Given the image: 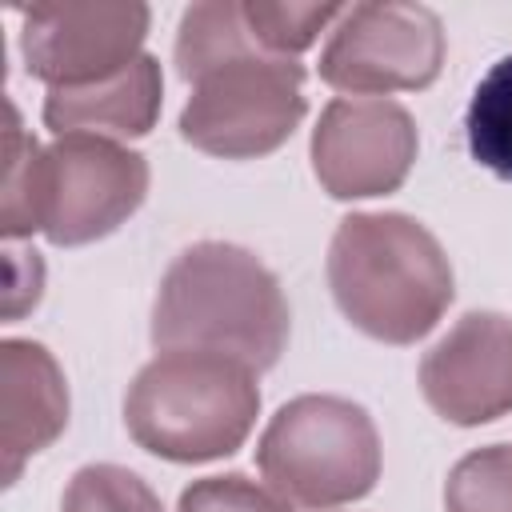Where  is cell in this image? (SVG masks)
Listing matches in <instances>:
<instances>
[{
    "mask_svg": "<svg viewBox=\"0 0 512 512\" xmlns=\"http://www.w3.org/2000/svg\"><path fill=\"white\" fill-rule=\"evenodd\" d=\"M160 60L140 56L124 72L84 84V88H48L44 96V124L64 136V132H96V136H144L152 132L160 116Z\"/></svg>",
    "mask_w": 512,
    "mask_h": 512,
    "instance_id": "12",
    "label": "cell"
},
{
    "mask_svg": "<svg viewBox=\"0 0 512 512\" xmlns=\"http://www.w3.org/2000/svg\"><path fill=\"white\" fill-rule=\"evenodd\" d=\"M444 64L440 16L424 4L368 0L344 8L320 52V80L352 96L428 88Z\"/></svg>",
    "mask_w": 512,
    "mask_h": 512,
    "instance_id": "7",
    "label": "cell"
},
{
    "mask_svg": "<svg viewBox=\"0 0 512 512\" xmlns=\"http://www.w3.org/2000/svg\"><path fill=\"white\" fill-rule=\"evenodd\" d=\"M256 412V372L232 356L196 348H164L136 372L124 396L128 436L176 464L232 456L248 440Z\"/></svg>",
    "mask_w": 512,
    "mask_h": 512,
    "instance_id": "3",
    "label": "cell"
},
{
    "mask_svg": "<svg viewBox=\"0 0 512 512\" xmlns=\"http://www.w3.org/2000/svg\"><path fill=\"white\" fill-rule=\"evenodd\" d=\"M8 128H4V196H0V232L8 240L36 232L32 228V188H36V160L40 144L24 132L16 104H4Z\"/></svg>",
    "mask_w": 512,
    "mask_h": 512,
    "instance_id": "18",
    "label": "cell"
},
{
    "mask_svg": "<svg viewBox=\"0 0 512 512\" xmlns=\"http://www.w3.org/2000/svg\"><path fill=\"white\" fill-rule=\"evenodd\" d=\"M288 300L272 268L248 248L224 240H200L184 248L156 292L152 344L220 352L252 372L280 360L288 344Z\"/></svg>",
    "mask_w": 512,
    "mask_h": 512,
    "instance_id": "1",
    "label": "cell"
},
{
    "mask_svg": "<svg viewBox=\"0 0 512 512\" xmlns=\"http://www.w3.org/2000/svg\"><path fill=\"white\" fill-rule=\"evenodd\" d=\"M148 196V160L96 132H64L36 160L32 228L72 248L120 228Z\"/></svg>",
    "mask_w": 512,
    "mask_h": 512,
    "instance_id": "6",
    "label": "cell"
},
{
    "mask_svg": "<svg viewBox=\"0 0 512 512\" xmlns=\"http://www.w3.org/2000/svg\"><path fill=\"white\" fill-rule=\"evenodd\" d=\"M244 52H264L244 20V4L236 0H208L192 4L180 16V36H176V68L192 84L204 68L244 56Z\"/></svg>",
    "mask_w": 512,
    "mask_h": 512,
    "instance_id": "13",
    "label": "cell"
},
{
    "mask_svg": "<svg viewBox=\"0 0 512 512\" xmlns=\"http://www.w3.org/2000/svg\"><path fill=\"white\" fill-rule=\"evenodd\" d=\"M424 400L460 428L512 412V320L464 312L420 360Z\"/></svg>",
    "mask_w": 512,
    "mask_h": 512,
    "instance_id": "10",
    "label": "cell"
},
{
    "mask_svg": "<svg viewBox=\"0 0 512 512\" xmlns=\"http://www.w3.org/2000/svg\"><path fill=\"white\" fill-rule=\"evenodd\" d=\"M304 64L268 52H244L204 68L180 112V136L220 160L276 152L304 120Z\"/></svg>",
    "mask_w": 512,
    "mask_h": 512,
    "instance_id": "5",
    "label": "cell"
},
{
    "mask_svg": "<svg viewBox=\"0 0 512 512\" xmlns=\"http://www.w3.org/2000/svg\"><path fill=\"white\" fill-rule=\"evenodd\" d=\"M416 144V120L404 104L384 96H340L312 128V172L336 200L388 196L408 180Z\"/></svg>",
    "mask_w": 512,
    "mask_h": 512,
    "instance_id": "9",
    "label": "cell"
},
{
    "mask_svg": "<svg viewBox=\"0 0 512 512\" xmlns=\"http://www.w3.org/2000/svg\"><path fill=\"white\" fill-rule=\"evenodd\" d=\"M60 512H164L160 496L120 464H84L60 500Z\"/></svg>",
    "mask_w": 512,
    "mask_h": 512,
    "instance_id": "17",
    "label": "cell"
},
{
    "mask_svg": "<svg viewBox=\"0 0 512 512\" xmlns=\"http://www.w3.org/2000/svg\"><path fill=\"white\" fill-rule=\"evenodd\" d=\"M328 288L340 312L384 344H416L452 304V264L440 240L404 212H352L328 248Z\"/></svg>",
    "mask_w": 512,
    "mask_h": 512,
    "instance_id": "2",
    "label": "cell"
},
{
    "mask_svg": "<svg viewBox=\"0 0 512 512\" xmlns=\"http://www.w3.org/2000/svg\"><path fill=\"white\" fill-rule=\"evenodd\" d=\"M464 136L476 164L512 180V56L496 60L476 84L464 112Z\"/></svg>",
    "mask_w": 512,
    "mask_h": 512,
    "instance_id": "14",
    "label": "cell"
},
{
    "mask_svg": "<svg viewBox=\"0 0 512 512\" xmlns=\"http://www.w3.org/2000/svg\"><path fill=\"white\" fill-rule=\"evenodd\" d=\"M180 512H292V504L280 492L260 488L256 480L228 472L192 480L180 492Z\"/></svg>",
    "mask_w": 512,
    "mask_h": 512,
    "instance_id": "19",
    "label": "cell"
},
{
    "mask_svg": "<svg viewBox=\"0 0 512 512\" xmlns=\"http://www.w3.org/2000/svg\"><path fill=\"white\" fill-rule=\"evenodd\" d=\"M260 476L296 508H336L372 492L380 436L372 416L344 396H296L256 444Z\"/></svg>",
    "mask_w": 512,
    "mask_h": 512,
    "instance_id": "4",
    "label": "cell"
},
{
    "mask_svg": "<svg viewBox=\"0 0 512 512\" xmlns=\"http://www.w3.org/2000/svg\"><path fill=\"white\" fill-rule=\"evenodd\" d=\"M20 52L48 88H84L140 60L148 4H32L20 8Z\"/></svg>",
    "mask_w": 512,
    "mask_h": 512,
    "instance_id": "8",
    "label": "cell"
},
{
    "mask_svg": "<svg viewBox=\"0 0 512 512\" xmlns=\"http://www.w3.org/2000/svg\"><path fill=\"white\" fill-rule=\"evenodd\" d=\"M68 428V384L56 356L36 340L0 344V452L12 484L36 452Z\"/></svg>",
    "mask_w": 512,
    "mask_h": 512,
    "instance_id": "11",
    "label": "cell"
},
{
    "mask_svg": "<svg viewBox=\"0 0 512 512\" xmlns=\"http://www.w3.org/2000/svg\"><path fill=\"white\" fill-rule=\"evenodd\" d=\"M444 512H512V448L488 444L456 460L444 484Z\"/></svg>",
    "mask_w": 512,
    "mask_h": 512,
    "instance_id": "16",
    "label": "cell"
},
{
    "mask_svg": "<svg viewBox=\"0 0 512 512\" xmlns=\"http://www.w3.org/2000/svg\"><path fill=\"white\" fill-rule=\"evenodd\" d=\"M344 16V4H288V0H244V20L256 36V44L268 56H288L312 48L316 36Z\"/></svg>",
    "mask_w": 512,
    "mask_h": 512,
    "instance_id": "15",
    "label": "cell"
}]
</instances>
